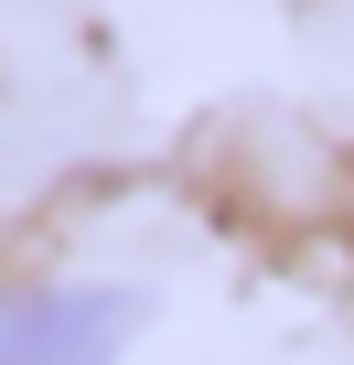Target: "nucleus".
<instances>
[{
	"label": "nucleus",
	"instance_id": "1",
	"mask_svg": "<svg viewBox=\"0 0 354 365\" xmlns=\"http://www.w3.org/2000/svg\"><path fill=\"white\" fill-rule=\"evenodd\" d=\"M129 333H140V290H108V279L0 290V365H118Z\"/></svg>",
	"mask_w": 354,
	"mask_h": 365
}]
</instances>
